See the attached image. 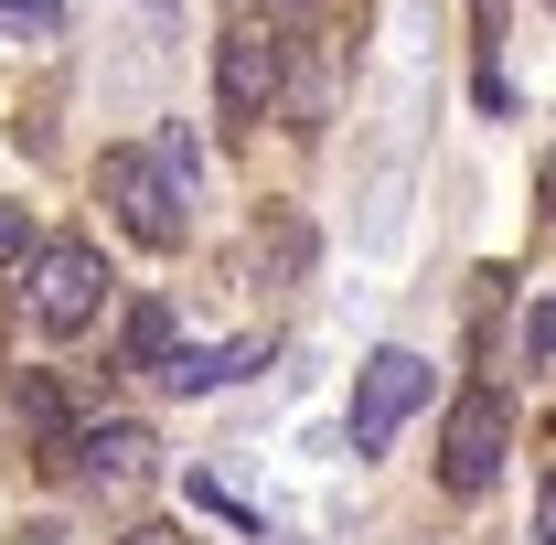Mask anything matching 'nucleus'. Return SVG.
<instances>
[{"label":"nucleus","instance_id":"1","mask_svg":"<svg viewBox=\"0 0 556 545\" xmlns=\"http://www.w3.org/2000/svg\"><path fill=\"white\" fill-rule=\"evenodd\" d=\"M108 257L86 246V236H54V246H33L22 257V321L43 342H75V332H97V310H108Z\"/></svg>","mask_w":556,"mask_h":545},{"label":"nucleus","instance_id":"2","mask_svg":"<svg viewBox=\"0 0 556 545\" xmlns=\"http://www.w3.org/2000/svg\"><path fill=\"white\" fill-rule=\"evenodd\" d=\"M428 396H439V375H428L417 353H396V342H386V353H375V364L353 375V417H343L353 460H386V449H396V428H407Z\"/></svg>","mask_w":556,"mask_h":545},{"label":"nucleus","instance_id":"3","mask_svg":"<svg viewBox=\"0 0 556 545\" xmlns=\"http://www.w3.org/2000/svg\"><path fill=\"white\" fill-rule=\"evenodd\" d=\"M97 193L118 204V225H129L150 257H172V246H182V225H193L182 182H172V172H161L150 150H108V161H97Z\"/></svg>","mask_w":556,"mask_h":545},{"label":"nucleus","instance_id":"4","mask_svg":"<svg viewBox=\"0 0 556 545\" xmlns=\"http://www.w3.org/2000/svg\"><path fill=\"white\" fill-rule=\"evenodd\" d=\"M65 471L86 481L97 503H139V492L161 481V439H150V428H129V417H108V428L65 439Z\"/></svg>","mask_w":556,"mask_h":545},{"label":"nucleus","instance_id":"5","mask_svg":"<svg viewBox=\"0 0 556 545\" xmlns=\"http://www.w3.org/2000/svg\"><path fill=\"white\" fill-rule=\"evenodd\" d=\"M503 449H514V407H503L492 385H471V396L450 407V439H439V471H450V492H492Z\"/></svg>","mask_w":556,"mask_h":545},{"label":"nucleus","instance_id":"6","mask_svg":"<svg viewBox=\"0 0 556 545\" xmlns=\"http://www.w3.org/2000/svg\"><path fill=\"white\" fill-rule=\"evenodd\" d=\"M278 33L247 11L236 33H225V54H214V97H225V118H268V97H278Z\"/></svg>","mask_w":556,"mask_h":545},{"label":"nucleus","instance_id":"7","mask_svg":"<svg viewBox=\"0 0 556 545\" xmlns=\"http://www.w3.org/2000/svg\"><path fill=\"white\" fill-rule=\"evenodd\" d=\"M0 449L65 460V396H54V375H11L0 385Z\"/></svg>","mask_w":556,"mask_h":545},{"label":"nucleus","instance_id":"8","mask_svg":"<svg viewBox=\"0 0 556 545\" xmlns=\"http://www.w3.org/2000/svg\"><path fill=\"white\" fill-rule=\"evenodd\" d=\"M257 364H268V342H204V353H193V342H172L150 375H161L172 396H214V385H236V375H257Z\"/></svg>","mask_w":556,"mask_h":545},{"label":"nucleus","instance_id":"9","mask_svg":"<svg viewBox=\"0 0 556 545\" xmlns=\"http://www.w3.org/2000/svg\"><path fill=\"white\" fill-rule=\"evenodd\" d=\"M0 33L43 43V33H65V0H0Z\"/></svg>","mask_w":556,"mask_h":545},{"label":"nucleus","instance_id":"10","mask_svg":"<svg viewBox=\"0 0 556 545\" xmlns=\"http://www.w3.org/2000/svg\"><path fill=\"white\" fill-rule=\"evenodd\" d=\"M129 353H139V364L172 353V310H161V300H139V310H129Z\"/></svg>","mask_w":556,"mask_h":545},{"label":"nucleus","instance_id":"11","mask_svg":"<svg viewBox=\"0 0 556 545\" xmlns=\"http://www.w3.org/2000/svg\"><path fill=\"white\" fill-rule=\"evenodd\" d=\"M150 161H161V172H172L182 193H193V172H204V150H193V129H161V139H150Z\"/></svg>","mask_w":556,"mask_h":545},{"label":"nucleus","instance_id":"12","mask_svg":"<svg viewBox=\"0 0 556 545\" xmlns=\"http://www.w3.org/2000/svg\"><path fill=\"white\" fill-rule=\"evenodd\" d=\"M546 353H556V321H546V300H525V375H546Z\"/></svg>","mask_w":556,"mask_h":545},{"label":"nucleus","instance_id":"13","mask_svg":"<svg viewBox=\"0 0 556 545\" xmlns=\"http://www.w3.org/2000/svg\"><path fill=\"white\" fill-rule=\"evenodd\" d=\"M22 257H33V214L0 204V268H22Z\"/></svg>","mask_w":556,"mask_h":545},{"label":"nucleus","instance_id":"14","mask_svg":"<svg viewBox=\"0 0 556 545\" xmlns=\"http://www.w3.org/2000/svg\"><path fill=\"white\" fill-rule=\"evenodd\" d=\"M129 545H193V535H172V524H139V535Z\"/></svg>","mask_w":556,"mask_h":545},{"label":"nucleus","instance_id":"15","mask_svg":"<svg viewBox=\"0 0 556 545\" xmlns=\"http://www.w3.org/2000/svg\"><path fill=\"white\" fill-rule=\"evenodd\" d=\"M22 545H65V535H54V524H33V535H22Z\"/></svg>","mask_w":556,"mask_h":545},{"label":"nucleus","instance_id":"16","mask_svg":"<svg viewBox=\"0 0 556 545\" xmlns=\"http://www.w3.org/2000/svg\"><path fill=\"white\" fill-rule=\"evenodd\" d=\"M150 11H182V0H150Z\"/></svg>","mask_w":556,"mask_h":545},{"label":"nucleus","instance_id":"17","mask_svg":"<svg viewBox=\"0 0 556 545\" xmlns=\"http://www.w3.org/2000/svg\"><path fill=\"white\" fill-rule=\"evenodd\" d=\"M236 11H257V0H236Z\"/></svg>","mask_w":556,"mask_h":545}]
</instances>
